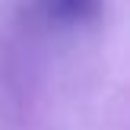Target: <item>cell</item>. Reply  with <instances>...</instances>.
Wrapping results in <instances>:
<instances>
[{"label": "cell", "mask_w": 130, "mask_h": 130, "mask_svg": "<svg viewBox=\"0 0 130 130\" xmlns=\"http://www.w3.org/2000/svg\"><path fill=\"white\" fill-rule=\"evenodd\" d=\"M57 6H60L63 13H70V16H73V13H79L83 6H86V0H57Z\"/></svg>", "instance_id": "1"}]
</instances>
